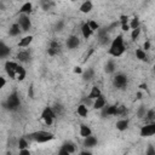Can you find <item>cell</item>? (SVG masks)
<instances>
[{
    "mask_svg": "<svg viewBox=\"0 0 155 155\" xmlns=\"http://www.w3.org/2000/svg\"><path fill=\"white\" fill-rule=\"evenodd\" d=\"M126 52V44L122 34H117L114 39L110 40L109 48H108V54L113 58H119Z\"/></svg>",
    "mask_w": 155,
    "mask_h": 155,
    "instance_id": "obj_1",
    "label": "cell"
},
{
    "mask_svg": "<svg viewBox=\"0 0 155 155\" xmlns=\"http://www.w3.org/2000/svg\"><path fill=\"white\" fill-rule=\"evenodd\" d=\"M2 105V109L10 111V113H16L21 109L22 107V99H21V96L18 93L17 90H13L11 91L7 97L5 98V101L1 103Z\"/></svg>",
    "mask_w": 155,
    "mask_h": 155,
    "instance_id": "obj_2",
    "label": "cell"
},
{
    "mask_svg": "<svg viewBox=\"0 0 155 155\" xmlns=\"http://www.w3.org/2000/svg\"><path fill=\"white\" fill-rule=\"evenodd\" d=\"M29 142H34L38 144H42V143H48L51 140H53L56 138L54 133L46 131V130H38V131H33L30 133L24 134Z\"/></svg>",
    "mask_w": 155,
    "mask_h": 155,
    "instance_id": "obj_3",
    "label": "cell"
},
{
    "mask_svg": "<svg viewBox=\"0 0 155 155\" xmlns=\"http://www.w3.org/2000/svg\"><path fill=\"white\" fill-rule=\"evenodd\" d=\"M113 86L119 91H125L127 88V86H128V76L122 71L114 73Z\"/></svg>",
    "mask_w": 155,
    "mask_h": 155,
    "instance_id": "obj_4",
    "label": "cell"
},
{
    "mask_svg": "<svg viewBox=\"0 0 155 155\" xmlns=\"http://www.w3.org/2000/svg\"><path fill=\"white\" fill-rule=\"evenodd\" d=\"M56 117H57V115L53 111L52 105H45L42 108V110L40 113V119L44 121V124L46 126H52L54 120H56Z\"/></svg>",
    "mask_w": 155,
    "mask_h": 155,
    "instance_id": "obj_5",
    "label": "cell"
},
{
    "mask_svg": "<svg viewBox=\"0 0 155 155\" xmlns=\"http://www.w3.org/2000/svg\"><path fill=\"white\" fill-rule=\"evenodd\" d=\"M31 58H33V53H31V50L29 47L19 50L16 53V56H15V59L18 63H21V64H28V63H30L31 62Z\"/></svg>",
    "mask_w": 155,
    "mask_h": 155,
    "instance_id": "obj_6",
    "label": "cell"
},
{
    "mask_svg": "<svg viewBox=\"0 0 155 155\" xmlns=\"http://www.w3.org/2000/svg\"><path fill=\"white\" fill-rule=\"evenodd\" d=\"M62 51H63V46H62V44H61L58 40L53 39V40H51V41L48 42V46H47L46 52H47V54H48L50 57L59 56V54L62 53Z\"/></svg>",
    "mask_w": 155,
    "mask_h": 155,
    "instance_id": "obj_7",
    "label": "cell"
},
{
    "mask_svg": "<svg viewBox=\"0 0 155 155\" xmlns=\"http://www.w3.org/2000/svg\"><path fill=\"white\" fill-rule=\"evenodd\" d=\"M18 65V62L15 59H6L4 63V70L11 80H16V68Z\"/></svg>",
    "mask_w": 155,
    "mask_h": 155,
    "instance_id": "obj_8",
    "label": "cell"
},
{
    "mask_svg": "<svg viewBox=\"0 0 155 155\" xmlns=\"http://www.w3.org/2000/svg\"><path fill=\"white\" fill-rule=\"evenodd\" d=\"M155 134V121L145 122L139 128V136L142 138H150Z\"/></svg>",
    "mask_w": 155,
    "mask_h": 155,
    "instance_id": "obj_9",
    "label": "cell"
},
{
    "mask_svg": "<svg viewBox=\"0 0 155 155\" xmlns=\"http://www.w3.org/2000/svg\"><path fill=\"white\" fill-rule=\"evenodd\" d=\"M17 23L19 25V28L22 29V31H29L33 28V23L30 19V15H18L17 18Z\"/></svg>",
    "mask_w": 155,
    "mask_h": 155,
    "instance_id": "obj_10",
    "label": "cell"
},
{
    "mask_svg": "<svg viewBox=\"0 0 155 155\" xmlns=\"http://www.w3.org/2000/svg\"><path fill=\"white\" fill-rule=\"evenodd\" d=\"M102 117H110V116H117V104H105L101 110Z\"/></svg>",
    "mask_w": 155,
    "mask_h": 155,
    "instance_id": "obj_11",
    "label": "cell"
},
{
    "mask_svg": "<svg viewBox=\"0 0 155 155\" xmlns=\"http://www.w3.org/2000/svg\"><path fill=\"white\" fill-rule=\"evenodd\" d=\"M80 44H81L80 38H79L78 35H75V34L69 35V36L67 38V40H65V47H67L68 50H70V51L76 50V48L80 46Z\"/></svg>",
    "mask_w": 155,
    "mask_h": 155,
    "instance_id": "obj_12",
    "label": "cell"
},
{
    "mask_svg": "<svg viewBox=\"0 0 155 155\" xmlns=\"http://www.w3.org/2000/svg\"><path fill=\"white\" fill-rule=\"evenodd\" d=\"M12 53V47L8 46L4 40H0V61L7 59Z\"/></svg>",
    "mask_w": 155,
    "mask_h": 155,
    "instance_id": "obj_13",
    "label": "cell"
},
{
    "mask_svg": "<svg viewBox=\"0 0 155 155\" xmlns=\"http://www.w3.org/2000/svg\"><path fill=\"white\" fill-rule=\"evenodd\" d=\"M107 104V98H105V96L102 93V94H99L97 98H94L93 101H92V109H94V110H101L104 105Z\"/></svg>",
    "mask_w": 155,
    "mask_h": 155,
    "instance_id": "obj_14",
    "label": "cell"
},
{
    "mask_svg": "<svg viewBox=\"0 0 155 155\" xmlns=\"http://www.w3.org/2000/svg\"><path fill=\"white\" fill-rule=\"evenodd\" d=\"M82 145H84V148L92 149V148H94V147L98 145V138L96 136H93V133H92V134H90V136H87V137L84 138Z\"/></svg>",
    "mask_w": 155,
    "mask_h": 155,
    "instance_id": "obj_15",
    "label": "cell"
},
{
    "mask_svg": "<svg viewBox=\"0 0 155 155\" xmlns=\"http://www.w3.org/2000/svg\"><path fill=\"white\" fill-rule=\"evenodd\" d=\"M34 41V35L31 34H28V35H24L23 38L19 39V41L17 42V46L19 48H27L31 45V42Z\"/></svg>",
    "mask_w": 155,
    "mask_h": 155,
    "instance_id": "obj_16",
    "label": "cell"
},
{
    "mask_svg": "<svg viewBox=\"0 0 155 155\" xmlns=\"http://www.w3.org/2000/svg\"><path fill=\"white\" fill-rule=\"evenodd\" d=\"M128 127H130V120H128L127 117H121V119H119V120L115 122V128H116L117 131H120V132L127 131Z\"/></svg>",
    "mask_w": 155,
    "mask_h": 155,
    "instance_id": "obj_17",
    "label": "cell"
},
{
    "mask_svg": "<svg viewBox=\"0 0 155 155\" xmlns=\"http://www.w3.org/2000/svg\"><path fill=\"white\" fill-rule=\"evenodd\" d=\"M34 10V5L31 1H25L22 4V6L19 7L18 15H31Z\"/></svg>",
    "mask_w": 155,
    "mask_h": 155,
    "instance_id": "obj_18",
    "label": "cell"
},
{
    "mask_svg": "<svg viewBox=\"0 0 155 155\" xmlns=\"http://www.w3.org/2000/svg\"><path fill=\"white\" fill-rule=\"evenodd\" d=\"M25 78H27V70H25V68L23 67V64L18 63V65H17V68H16V80H17L18 82H22V81L25 80Z\"/></svg>",
    "mask_w": 155,
    "mask_h": 155,
    "instance_id": "obj_19",
    "label": "cell"
},
{
    "mask_svg": "<svg viewBox=\"0 0 155 155\" xmlns=\"http://www.w3.org/2000/svg\"><path fill=\"white\" fill-rule=\"evenodd\" d=\"M80 30H81V35H82V38H84V39H86V40H88V39L93 35V33H94V31L90 28V25H88V23H87V22H84V23L81 24Z\"/></svg>",
    "mask_w": 155,
    "mask_h": 155,
    "instance_id": "obj_20",
    "label": "cell"
},
{
    "mask_svg": "<svg viewBox=\"0 0 155 155\" xmlns=\"http://www.w3.org/2000/svg\"><path fill=\"white\" fill-rule=\"evenodd\" d=\"M92 10H93V2H92L91 0H84V1L81 2L80 7H79V11H80L81 13H84V15L90 13Z\"/></svg>",
    "mask_w": 155,
    "mask_h": 155,
    "instance_id": "obj_21",
    "label": "cell"
},
{
    "mask_svg": "<svg viewBox=\"0 0 155 155\" xmlns=\"http://www.w3.org/2000/svg\"><path fill=\"white\" fill-rule=\"evenodd\" d=\"M62 148H64L68 153H69V155L70 154H75L76 153V144L73 142V140H70V139H65L63 143H62V145H61Z\"/></svg>",
    "mask_w": 155,
    "mask_h": 155,
    "instance_id": "obj_22",
    "label": "cell"
},
{
    "mask_svg": "<svg viewBox=\"0 0 155 155\" xmlns=\"http://www.w3.org/2000/svg\"><path fill=\"white\" fill-rule=\"evenodd\" d=\"M134 56L138 61L140 62H149V57H148V53L147 51H144L142 47H137L134 50Z\"/></svg>",
    "mask_w": 155,
    "mask_h": 155,
    "instance_id": "obj_23",
    "label": "cell"
},
{
    "mask_svg": "<svg viewBox=\"0 0 155 155\" xmlns=\"http://www.w3.org/2000/svg\"><path fill=\"white\" fill-rule=\"evenodd\" d=\"M7 34H8V36H11V38H16V36H19V35L22 34V29L19 28V25H18L17 22H15V23L8 28Z\"/></svg>",
    "mask_w": 155,
    "mask_h": 155,
    "instance_id": "obj_24",
    "label": "cell"
},
{
    "mask_svg": "<svg viewBox=\"0 0 155 155\" xmlns=\"http://www.w3.org/2000/svg\"><path fill=\"white\" fill-rule=\"evenodd\" d=\"M104 71L107 74H114L116 71V63H115V61L113 58H110V59H108L105 62V64H104Z\"/></svg>",
    "mask_w": 155,
    "mask_h": 155,
    "instance_id": "obj_25",
    "label": "cell"
},
{
    "mask_svg": "<svg viewBox=\"0 0 155 155\" xmlns=\"http://www.w3.org/2000/svg\"><path fill=\"white\" fill-rule=\"evenodd\" d=\"M79 134H80L81 138H85V137L92 134V128L88 125H86V124H80V126H79Z\"/></svg>",
    "mask_w": 155,
    "mask_h": 155,
    "instance_id": "obj_26",
    "label": "cell"
},
{
    "mask_svg": "<svg viewBox=\"0 0 155 155\" xmlns=\"http://www.w3.org/2000/svg\"><path fill=\"white\" fill-rule=\"evenodd\" d=\"M81 78H82V80L85 82H88V81L93 80V78H94V69L93 68H87L86 70L82 71Z\"/></svg>",
    "mask_w": 155,
    "mask_h": 155,
    "instance_id": "obj_27",
    "label": "cell"
},
{
    "mask_svg": "<svg viewBox=\"0 0 155 155\" xmlns=\"http://www.w3.org/2000/svg\"><path fill=\"white\" fill-rule=\"evenodd\" d=\"M29 144H30V142L28 140V138L24 134L19 136L17 138V148H18V150L19 149H24V148H29Z\"/></svg>",
    "mask_w": 155,
    "mask_h": 155,
    "instance_id": "obj_28",
    "label": "cell"
},
{
    "mask_svg": "<svg viewBox=\"0 0 155 155\" xmlns=\"http://www.w3.org/2000/svg\"><path fill=\"white\" fill-rule=\"evenodd\" d=\"M99 94H102V90L99 88V86H97V85H93L92 87H91V90H90V92H88V94H87V97L90 98V99H94V98H97Z\"/></svg>",
    "mask_w": 155,
    "mask_h": 155,
    "instance_id": "obj_29",
    "label": "cell"
},
{
    "mask_svg": "<svg viewBox=\"0 0 155 155\" xmlns=\"http://www.w3.org/2000/svg\"><path fill=\"white\" fill-rule=\"evenodd\" d=\"M76 114L81 117H87L88 115V107L85 105L84 103H80L78 107H76Z\"/></svg>",
    "mask_w": 155,
    "mask_h": 155,
    "instance_id": "obj_30",
    "label": "cell"
},
{
    "mask_svg": "<svg viewBox=\"0 0 155 155\" xmlns=\"http://www.w3.org/2000/svg\"><path fill=\"white\" fill-rule=\"evenodd\" d=\"M143 119L145 120V122L155 121V109H154V108H149V109H147L145 115H144Z\"/></svg>",
    "mask_w": 155,
    "mask_h": 155,
    "instance_id": "obj_31",
    "label": "cell"
},
{
    "mask_svg": "<svg viewBox=\"0 0 155 155\" xmlns=\"http://www.w3.org/2000/svg\"><path fill=\"white\" fill-rule=\"evenodd\" d=\"M128 25H130V29H134V28L140 27V19H139V17L138 16H133L132 18H130Z\"/></svg>",
    "mask_w": 155,
    "mask_h": 155,
    "instance_id": "obj_32",
    "label": "cell"
},
{
    "mask_svg": "<svg viewBox=\"0 0 155 155\" xmlns=\"http://www.w3.org/2000/svg\"><path fill=\"white\" fill-rule=\"evenodd\" d=\"M140 34H142V28H140V27L134 28V29H131V34H130L131 40H132V41H137V40L139 39Z\"/></svg>",
    "mask_w": 155,
    "mask_h": 155,
    "instance_id": "obj_33",
    "label": "cell"
},
{
    "mask_svg": "<svg viewBox=\"0 0 155 155\" xmlns=\"http://www.w3.org/2000/svg\"><path fill=\"white\" fill-rule=\"evenodd\" d=\"M52 109H53V111L56 113L57 116H61V115H63V113H64V105L61 104V103H54V104L52 105Z\"/></svg>",
    "mask_w": 155,
    "mask_h": 155,
    "instance_id": "obj_34",
    "label": "cell"
},
{
    "mask_svg": "<svg viewBox=\"0 0 155 155\" xmlns=\"http://www.w3.org/2000/svg\"><path fill=\"white\" fill-rule=\"evenodd\" d=\"M145 111H147V108H145V105L142 103V104L137 108V111H136L137 117H138V119H143V117H144V115H145Z\"/></svg>",
    "mask_w": 155,
    "mask_h": 155,
    "instance_id": "obj_35",
    "label": "cell"
},
{
    "mask_svg": "<svg viewBox=\"0 0 155 155\" xmlns=\"http://www.w3.org/2000/svg\"><path fill=\"white\" fill-rule=\"evenodd\" d=\"M64 25H65V22H64L63 19H58V21L54 23V25H53V29H54V31L59 33V31H62V30L64 29Z\"/></svg>",
    "mask_w": 155,
    "mask_h": 155,
    "instance_id": "obj_36",
    "label": "cell"
},
{
    "mask_svg": "<svg viewBox=\"0 0 155 155\" xmlns=\"http://www.w3.org/2000/svg\"><path fill=\"white\" fill-rule=\"evenodd\" d=\"M128 21H130V16H127V15H121L120 17H119V24L120 25H126V24H128Z\"/></svg>",
    "mask_w": 155,
    "mask_h": 155,
    "instance_id": "obj_37",
    "label": "cell"
},
{
    "mask_svg": "<svg viewBox=\"0 0 155 155\" xmlns=\"http://www.w3.org/2000/svg\"><path fill=\"white\" fill-rule=\"evenodd\" d=\"M87 23H88V25H90V28L93 30V31H97L99 28H101V25H99V23H97L94 19H90V21H87Z\"/></svg>",
    "mask_w": 155,
    "mask_h": 155,
    "instance_id": "obj_38",
    "label": "cell"
},
{
    "mask_svg": "<svg viewBox=\"0 0 155 155\" xmlns=\"http://www.w3.org/2000/svg\"><path fill=\"white\" fill-rule=\"evenodd\" d=\"M82 71H84V69H82V67H80V65H75V67L73 68V73H74V74L81 75V74H82Z\"/></svg>",
    "mask_w": 155,
    "mask_h": 155,
    "instance_id": "obj_39",
    "label": "cell"
},
{
    "mask_svg": "<svg viewBox=\"0 0 155 155\" xmlns=\"http://www.w3.org/2000/svg\"><path fill=\"white\" fill-rule=\"evenodd\" d=\"M145 154L147 155H155V148L151 144H149L148 145V149L145 150Z\"/></svg>",
    "mask_w": 155,
    "mask_h": 155,
    "instance_id": "obj_40",
    "label": "cell"
},
{
    "mask_svg": "<svg viewBox=\"0 0 155 155\" xmlns=\"http://www.w3.org/2000/svg\"><path fill=\"white\" fill-rule=\"evenodd\" d=\"M144 51H149L150 48H151V42L149 41V40H145L144 41V44H143V47H142Z\"/></svg>",
    "mask_w": 155,
    "mask_h": 155,
    "instance_id": "obj_41",
    "label": "cell"
},
{
    "mask_svg": "<svg viewBox=\"0 0 155 155\" xmlns=\"http://www.w3.org/2000/svg\"><path fill=\"white\" fill-rule=\"evenodd\" d=\"M28 97H30L31 99L35 98V97H34V86H33V84H30V86H29V88H28Z\"/></svg>",
    "mask_w": 155,
    "mask_h": 155,
    "instance_id": "obj_42",
    "label": "cell"
},
{
    "mask_svg": "<svg viewBox=\"0 0 155 155\" xmlns=\"http://www.w3.org/2000/svg\"><path fill=\"white\" fill-rule=\"evenodd\" d=\"M81 103H84V104H85V105H87V107H91V105H92V99H90V98L86 96L85 98H82V99H81Z\"/></svg>",
    "mask_w": 155,
    "mask_h": 155,
    "instance_id": "obj_43",
    "label": "cell"
},
{
    "mask_svg": "<svg viewBox=\"0 0 155 155\" xmlns=\"http://www.w3.org/2000/svg\"><path fill=\"white\" fill-rule=\"evenodd\" d=\"M6 84H7L6 78H5V76H2V75H0V90H2V88L6 86Z\"/></svg>",
    "mask_w": 155,
    "mask_h": 155,
    "instance_id": "obj_44",
    "label": "cell"
},
{
    "mask_svg": "<svg viewBox=\"0 0 155 155\" xmlns=\"http://www.w3.org/2000/svg\"><path fill=\"white\" fill-rule=\"evenodd\" d=\"M92 154V150L88 149V148H85L84 150H80L79 151V155H91Z\"/></svg>",
    "mask_w": 155,
    "mask_h": 155,
    "instance_id": "obj_45",
    "label": "cell"
},
{
    "mask_svg": "<svg viewBox=\"0 0 155 155\" xmlns=\"http://www.w3.org/2000/svg\"><path fill=\"white\" fill-rule=\"evenodd\" d=\"M18 153H19L21 155H30V150H29V148L19 149V150H18Z\"/></svg>",
    "mask_w": 155,
    "mask_h": 155,
    "instance_id": "obj_46",
    "label": "cell"
},
{
    "mask_svg": "<svg viewBox=\"0 0 155 155\" xmlns=\"http://www.w3.org/2000/svg\"><path fill=\"white\" fill-rule=\"evenodd\" d=\"M58 155H69V153L64 149V148H62V147H59V150H58Z\"/></svg>",
    "mask_w": 155,
    "mask_h": 155,
    "instance_id": "obj_47",
    "label": "cell"
},
{
    "mask_svg": "<svg viewBox=\"0 0 155 155\" xmlns=\"http://www.w3.org/2000/svg\"><path fill=\"white\" fill-rule=\"evenodd\" d=\"M121 30H122V31H130L131 29H130V25L126 24V25H121Z\"/></svg>",
    "mask_w": 155,
    "mask_h": 155,
    "instance_id": "obj_48",
    "label": "cell"
},
{
    "mask_svg": "<svg viewBox=\"0 0 155 155\" xmlns=\"http://www.w3.org/2000/svg\"><path fill=\"white\" fill-rule=\"evenodd\" d=\"M138 87H139V90H145V91H148V85H147V84H140Z\"/></svg>",
    "mask_w": 155,
    "mask_h": 155,
    "instance_id": "obj_49",
    "label": "cell"
},
{
    "mask_svg": "<svg viewBox=\"0 0 155 155\" xmlns=\"http://www.w3.org/2000/svg\"><path fill=\"white\" fill-rule=\"evenodd\" d=\"M136 96H137V97H136V99H142V98H143V93H142L140 91H138Z\"/></svg>",
    "mask_w": 155,
    "mask_h": 155,
    "instance_id": "obj_50",
    "label": "cell"
},
{
    "mask_svg": "<svg viewBox=\"0 0 155 155\" xmlns=\"http://www.w3.org/2000/svg\"><path fill=\"white\" fill-rule=\"evenodd\" d=\"M70 1H71V2H74V1H76V0H70Z\"/></svg>",
    "mask_w": 155,
    "mask_h": 155,
    "instance_id": "obj_51",
    "label": "cell"
},
{
    "mask_svg": "<svg viewBox=\"0 0 155 155\" xmlns=\"http://www.w3.org/2000/svg\"><path fill=\"white\" fill-rule=\"evenodd\" d=\"M0 1H7V0H0Z\"/></svg>",
    "mask_w": 155,
    "mask_h": 155,
    "instance_id": "obj_52",
    "label": "cell"
}]
</instances>
